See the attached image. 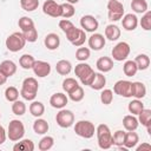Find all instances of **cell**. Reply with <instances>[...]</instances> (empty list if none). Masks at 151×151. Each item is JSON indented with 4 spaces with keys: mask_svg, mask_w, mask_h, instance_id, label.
I'll use <instances>...</instances> for the list:
<instances>
[{
    "mask_svg": "<svg viewBox=\"0 0 151 151\" xmlns=\"http://www.w3.org/2000/svg\"><path fill=\"white\" fill-rule=\"evenodd\" d=\"M74 13H76V9L72 4H68V2L61 4V17L63 18H65V19L72 18L74 15Z\"/></svg>",
    "mask_w": 151,
    "mask_h": 151,
    "instance_id": "obj_38",
    "label": "cell"
},
{
    "mask_svg": "<svg viewBox=\"0 0 151 151\" xmlns=\"http://www.w3.org/2000/svg\"><path fill=\"white\" fill-rule=\"evenodd\" d=\"M32 70H33V72L37 77L45 78L51 73V65L47 61H44V60H35Z\"/></svg>",
    "mask_w": 151,
    "mask_h": 151,
    "instance_id": "obj_13",
    "label": "cell"
},
{
    "mask_svg": "<svg viewBox=\"0 0 151 151\" xmlns=\"http://www.w3.org/2000/svg\"><path fill=\"white\" fill-rule=\"evenodd\" d=\"M134 63H136L138 70H140V71L147 70L149 66H150V57H149L147 54L140 53V54H138V55L134 58Z\"/></svg>",
    "mask_w": 151,
    "mask_h": 151,
    "instance_id": "obj_27",
    "label": "cell"
},
{
    "mask_svg": "<svg viewBox=\"0 0 151 151\" xmlns=\"http://www.w3.org/2000/svg\"><path fill=\"white\" fill-rule=\"evenodd\" d=\"M54 145V138L51 137V136H45L40 139L39 144H38V147L40 151H47L50 149H52Z\"/></svg>",
    "mask_w": 151,
    "mask_h": 151,
    "instance_id": "obj_33",
    "label": "cell"
},
{
    "mask_svg": "<svg viewBox=\"0 0 151 151\" xmlns=\"http://www.w3.org/2000/svg\"><path fill=\"white\" fill-rule=\"evenodd\" d=\"M90 55H91V52H90V48H87V47H79L76 51V58L79 61L87 60L90 58Z\"/></svg>",
    "mask_w": 151,
    "mask_h": 151,
    "instance_id": "obj_44",
    "label": "cell"
},
{
    "mask_svg": "<svg viewBox=\"0 0 151 151\" xmlns=\"http://www.w3.org/2000/svg\"><path fill=\"white\" fill-rule=\"evenodd\" d=\"M12 112L15 116H22V114H25V112H26V105H25V103L21 101V100L13 101V104H12Z\"/></svg>",
    "mask_w": 151,
    "mask_h": 151,
    "instance_id": "obj_40",
    "label": "cell"
},
{
    "mask_svg": "<svg viewBox=\"0 0 151 151\" xmlns=\"http://www.w3.org/2000/svg\"><path fill=\"white\" fill-rule=\"evenodd\" d=\"M105 85H106V78H105V76L101 72H98V73L94 74V78H93L90 87L93 88V90L99 91V90H103Z\"/></svg>",
    "mask_w": 151,
    "mask_h": 151,
    "instance_id": "obj_25",
    "label": "cell"
},
{
    "mask_svg": "<svg viewBox=\"0 0 151 151\" xmlns=\"http://www.w3.org/2000/svg\"><path fill=\"white\" fill-rule=\"evenodd\" d=\"M96 133L100 149H110L112 146V133L106 124H99L96 129Z\"/></svg>",
    "mask_w": 151,
    "mask_h": 151,
    "instance_id": "obj_3",
    "label": "cell"
},
{
    "mask_svg": "<svg viewBox=\"0 0 151 151\" xmlns=\"http://www.w3.org/2000/svg\"><path fill=\"white\" fill-rule=\"evenodd\" d=\"M78 81L74 79V78H66L64 79L63 81V90L66 92V93H70L71 91H73L77 86H78Z\"/></svg>",
    "mask_w": 151,
    "mask_h": 151,
    "instance_id": "obj_42",
    "label": "cell"
},
{
    "mask_svg": "<svg viewBox=\"0 0 151 151\" xmlns=\"http://www.w3.org/2000/svg\"><path fill=\"white\" fill-rule=\"evenodd\" d=\"M68 94V97H70V99L71 100H73V101H80V100H83L84 99V88L80 86V85H78L73 91H71L70 93H67Z\"/></svg>",
    "mask_w": 151,
    "mask_h": 151,
    "instance_id": "obj_39",
    "label": "cell"
},
{
    "mask_svg": "<svg viewBox=\"0 0 151 151\" xmlns=\"http://www.w3.org/2000/svg\"><path fill=\"white\" fill-rule=\"evenodd\" d=\"M113 92L124 98H131L132 97V81L123 80V79L118 80L113 85Z\"/></svg>",
    "mask_w": 151,
    "mask_h": 151,
    "instance_id": "obj_10",
    "label": "cell"
},
{
    "mask_svg": "<svg viewBox=\"0 0 151 151\" xmlns=\"http://www.w3.org/2000/svg\"><path fill=\"white\" fill-rule=\"evenodd\" d=\"M20 6L26 12H33L39 6V0H20Z\"/></svg>",
    "mask_w": 151,
    "mask_h": 151,
    "instance_id": "obj_37",
    "label": "cell"
},
{
    "mask_svg": "<svg viewBox=\"0 0 151 151\" xmlns=\"http://www.w3.org/2000/svg\"><path fill=\"white\" fill-rule=\"evenodd\" d=\"M22 34H24V38L26 39V41H28V42H34L38 39V31H37L35 26H33V27L28 28L27 31L22 32Z\"/></svg>",
    "mask_w": 151,
    "mask_h": 151,
    "instance_id": "obj_43",
    "label": "cell"
},
{
    "mask_svg": "<svg viewBox=\"0 0 151 151\" xmlns=\"http://www.w3.org/2000/svg\"><path fill=\"white\" fill-rule=\"evenodd\" d=\"M138 71V67L134 63V60H126L123 65V72L127 77H133Z\"/></svg>",
    "mask_w": 151,
    "mask_h": 151,
    "instance_id": "obj_31",
    "label": "cell"
},
{
    "mask_svg": "<svg viewBox=\"0 0 151 151\" xmlns=\"http://www.w3.org/2000/svg\"><path fill=\"white\" fill-rule=\"evenodd\" d=\"M85 40H86V32L84 29H81L80 33H79V35H78V38L72 42V45L73 46H77V47H80V46L84 45Z\"/></svg>",
    "mask_w": 151,
    "mask_h": 151,
    "instance_id": "obj_50",
    "label": "cell"
},
{
    "mask_svg": "<svg viewBox=\"0 0 151 151\" xmlns=\"http://www.w3.org/2000/svg\"><path fill=\"white\" fill-rule=\"evenodd\" d=\"M6 138H7V133L5 131V127L0 124V145H2L6 142Z\"/></svg>",
    "mask_w": 151,
    "mask_h": 151,
    "instance_id": "obj_51",
    "label": "cell"
},
{
    "mask_svg": "<svg viewBox=\"0 0 151 151\" xmlns=\"http://www.w3.org/2000/svg\"><path fill=\"white\" fill-rule=\"evenodd\" d=\"M146 96V87L140 81H133L132 83V97L136 99H142Z\"/></svg>",
    "mask_w": 151,
    "mask_h": 151,
    "instance_id": "obj_23",
    "label": "cell"
},
{
    "mask_svg": "<svg viewBox=\"0 0 151 151\" xmlns=\"http://www.w3.org/2000/svg\"><path fill=\"white\" fill-rule=\"evenodd\" d=\"M80 26H81V29H84L85 32H96L99 27V22L98 20L91 15V14H86V15H83L81 19H80Z\"/></svg>",
    "mask_w": 151,
    "mask_h": 151,
    "instance_id": "obj_12",
    "label": "cell"
},
{
    "mask_svg": "<svg viewBox=\"0 0 151 151\" xmlns=\"http://www.w3.org/2000/svg\"><path fill=\"white\" fill-rule=\"evenodd\" d=\"M105 38L100 33H93L88 38V46L93 51H100L105 46Z\"/></svg>",
    "mask_w": 151,
    "mask_h": 151,
    "instance_id": "obj_14",
    "label": "cell"
},
{
    "mask_svg": "<svg viewBox=\"0 0 151 151\" xmlns=\"http://www.w3.org/2000/svg\"><path fill=\"white\" fill-rule=\"evenodd\" d=\"M42 12L52 18H59L61 17V4L54 0H46L42 5Z\"/></svg>",
    "mask_w": 151,
    "mask_h": 151,
    "instance_id": "obj_11",
    "label": "cell"
},
{
    "mask_svg": "<svg viewBox=\"0 0 151 151\" xmlns=\"http://www.w3.org/2000/svg\"><path fill=\"white\" fill-rule=\"evenodd\" d=\"M66 2H68V4H72V5H74V4H77V2H79V0H66Z\"/></svg>",
    "mask_w": 151,
    "mask_h": 151,
    "instance_id": "obj_54",
    "label": "cell"
},
{
    "mask_svg": "<svg viewBox=\"0 0 151 151\" xmlns=\"http://www.w3.org/2000/svg\"><path fill=\"white\" fill-rule=\"evenodd\" d=\"M143 150H146V151H150L151 150V145L149 143H143L142 145H139L137 147V151H143Z\"/></svg>",
    "mask_w": 151,
    "mask_h": 151,
    "instance_id": "obj_52",
    "label": "cell"
},
{
    "mask_svg": "<svg viewBox=\"0 0 151 151\" xmlns=\"http://www.w3.org/2000/svg\"><path fill=\"white\" fill-rule=\"evenodd\" d=\"M6 81H7V77H6V76H4V74L0 72V86H1V85H4Z\"/></svg>",
    "mask_w": 151,
    "mask_h": 151,
    "instance_id": "obj_53",
    "label": "cell"
},
{
    "mask_svg": "<svg viewBox=\"0 0 151 151\" xmlns=\"http://www.w3.org/2000/svg\"><path fill=\"white\" fill-rule=\"evenodd\" d=\"M130 51H131L130 45L126 41H120L112 48L111 54L116 61H123V60H126V58L130 54Z\"/></svg>",
    "mask_w": 151,
    "mask_h": 151,
    "instance_id": "obj_9",
    "label": "cell"
},
{
    "mask_svg": "<svg viewBox=\"0 0 151 151\" xmlns=\"http://www.w3.org/2000/svg\"><path fill=\"white\" fill-rule=\"evenodd\" d=\"M48 129H50L48 123L40 117L37 118V120L33 123V130L37 134H45L48 131Z\"/></svg>",
    "mask_w": 151,
    "mask_h": 151,
    "instance_id": "obj_26",
    "label": "cell"
},
{
    "mask_svg": "<svg viewBox=\"0 0 151 151\" xmlns=\"http://www.w3.org/2000/svg\"><path fill=\"white\" fill-rule=\"evenodd\" d=\"M55 71L60 74V76H67L70 74V72L72 71V64L66 60V59H61L55 65Z\"/></svg>",
    "mask_w": 151,
    "mask_h": 151,
    "instance_id": "obj_24",
    "label": "cell"
},
{
    "mask_svg": "<svg viewBox=\"0 0 151 151\" xmlns=\"http://www.w3.org/2000/svg\"><path fill=\"white\" fill-rule=\"evenodd\" d=\"M18 25H19V28L21 29V32H25L28 28L34 26V21L29 17H21L18 21Z\"/></svg>",
    "mask_w": 151,
    "mask_h": 151,
    "instance_id": "obj_41",
    "label": "cell"
},
{
    "mask_svg": "<svg viewBox=\"0 0 151 151\" xmlns=\"http://www.w3.org/2000/svg\"><path fill=\"white\" fill-rule=\"evenodd\" d=\"M127 109H129V112L130 113H132L133 116H137L144 109V104L142 103L140 99H134V100H131L129 103Z\"/></svg>",
    "mask_w": 151,
    "mask_h": 151,
    "instance_id": "obj_34",
    "label": "cell"
},
{
    "mask_svg": "<svg viewBox=\"0 0 151 151\" xmlns=\"http://www.w3.org/2000/svg\"><path fill=\"white\" fill-rule=\"evenodd\" d=\"M105 38L111 41H116L120 38V28L117 25L110 24L105 27Z\"/></svg>",
    "mask_w": 151,
    "mask_h": 151,
    "instance_id": "obj_21",
    "label": "cell"
},
{
    "mask_svg": "<svg viewBox=\"0 0 151 151\" xmlns=\"http://www.w3.org/2000/svg\"><path fill=\"white\" fill-rule=\"evenodd\" d=\"M139 142V137L134 131H127L125 132V137H124V147L126 149H133Z\"/></svg>",
    "mask_w": 151,
    "mask_h": 151,
    "instance_id": "obj_20",
    "label": "cell"
},
{
    "mask_svg": "<svg viewBox=\"0 0 151 151\" xmlns=\"http://www.w3.org/2000/svg\"><path fill=\"white\" fill-rule=\"evenodd\" d=\"M0 72L4 76H6L7 78L14 76L15 72H17V65H15V63L12 61V60H4V61H1L0 63Z\"/></svg>",
    "mask_w": 151,
    "mask_h": 151,
    "instance_id": "obj_18",
    "label": "cell"
},
{
    "mask_svg": "<svg viewBox=\"0 0 151 151\" xmlns=\"http://www.w3.org/2000/svg\"><path fill=\"white\" fill-rule=\"evenodd\" d=\"M55 122L57 124L63 127V129H66V127H70L73 125L74 123V114L71 110H66V109H60V111L57 113L55 116Z\"/></svg>",
    "mask_w": 151,
    "mask_h": 151,
    "instance_id": "obj_8",
    "label": "cell"
},
{
    "mask_svg": "<svg viewBox=\"0 0 151 151\" xmlns=\"http://www.w3.org/2000/svg\"><path fill=\"white\" fill-rule=\"evenodd\" d=\"M19 96H20V94H19V91H18V88L14 87V86H8V87L5 90V98H6V100H8V101H11V103L18 100V99H19Z\"/></svg>",
    "mask_w": 151,
    "mask_h": 151,
    "instance_id": "obj_36",
    "label": "cell"
},
{
    "mask_svg": "<svg viewBox=\"0 0 151 151\" xmlns=\"http://www.w3.org/2000/svg\"><path fill=\"white\" fill-rule=\"evenodd\" d=\"M74 132L81 138H92L96 132V127L90 120H79L74 125Z\"/></svg>",
    "mask_w": 151,
    "mask_h": 151,
    "instance_id": "obj_6",
    "label": "cell"
},
{
    "mask_svg": "<svg viewBox=\"0 0 151 151\" xmlns=\"http://www.w3.org/2000/svg\"><path fill=\"white\" fill-rule=\"evenodd\" d=\"M80 31H81V28H77L76 26H74V27H72L68 32H66V33H65V34H66V38H67V40L72 44V42L78 38V35H79Z\"/></svg>",
    "mask_w": 151,
    "mask_h": 151,
    "instance_id": "obj_48",
    "label": "cell"
},
{
    "mask_svg": "<svg viewBox=\"0 0 151 151\" xmlns=\"http://www.w3.org/2000/svg\"><path fill=\"white\" fill-rule=\"evenodd\" d=\"M26 44V39L24 38L22 32H14L11 35L7 37L5 45L6 48L11 52H19L25 47Z\"/></svg>",
    "mask_w": 151,
    "mask_h": 151,
    "instance_id": "obj_4",
    "label": "cell"
},
{
    "mask_svg": "<svg viewBox=\"0 0 151 151\" xmlns=\"http://www.w3.org/2000/svg\"><path fill=\"white\" fill-rule=\"evenodd\" d=\"M138 125H139V122L133 114H126L123 118V126L125 127L126 131H134L137 130Z\"/></svg>",
    "mask_w": 151,
    "mask_h": 151,
    "instance_id": "obj_22",
    "label": "cell"
},
{
    "mask_svg": "<svg viewBox=\"0 0 151 151\" xmlns=\"http://www.w3.org/2000/svg\"><path fill=\"white\" fill-rule=\"evenodd\" d=\"M124 137H125V131L123 130H117L113 136H112V145L116 146H122L124 143Z\"/></svg>",
    "mask_w": 151,
    "mask_h": 151,
    "instance_id": "obj_47",
    "label": "cell"
},
{
    "mask_svg": "<svg viewBox=\"0 0 151 151\" xmlns=\"http://www.w3.org/2000/svg\"><path fill=\"white\" fill-rule=\"evenodd\" d=\"M139 24H140L143 29H145V31H150L151 29V12L150 11H146L144 13V15L142 17Z\"/></svg>",
    "mask_w": 151,
    "mask_h": 151,
    "instance_id": "obj_45",
    "label": "cell"
},
{
    "mask_svg": "<svg viewBox=\"0 0 151 151\" xmlns=\"http://www.w3.org/2000/svg\"><path fill=\"white\" fill-rule=\"evenodd\" d=\"M38 90H39V84L37 81V79L33 77H28V78L24 79V81H22L20 96L25 100H34L37 97Z\"/></svg>",
    "mask_w": 151,
    "mask_h": 151,
    "instance_id": "obj_2",
    "label": "cell"
},
{
    "mask_svg": "<svg viewBox=\"0 0 151 151\" xmlns=\"http://www.w3.org/2000/svg\"><path fill=\"white\" fill-rule=\"evenodd\" d=\"M29 112H31V114H32L33 117L39 118V117H41V116L45 113V106H44V104H42L41 101L34 100V101H32L31 105H29Z\"/></svg>",
    "mask_w": 151,
    "mask_h": 151,
    "instance_id": "obj_28",
    "label": "cell"
},
{
    "mask_svg": "<svg viewBox=\"0 0 151 151\" xmlns=\"http://www.w3.org/2000/svg\"><path fill=\"white\" fill-rule=\"evenodd\" d=\"M59 27L61 28V31H63L64 33H66V32H68L72 27H74V25H73V22L70 21L68 19H61V20L59 21Z\"/></svg>",
    "mask_w": 151,
    "mask_h": 151,
    "instance_id": "obj_49",
    "label": "cell"
},
{
    "mask_svg": "<svg viewBox=\"0 0 151 151\" xmlns=\"http://www.w3.org/2000/svg\"><path fill=\"white\" fill-rule=\"evenodd\" d=\"M44 44L45 46L47 47V50H51V51H54L59 47L60 45V38L57 33H48L46 37H45V40H44Z\"/></svg>",
    "mask_w": 151,
    "mask_h": 151,
    "instance_id": "obj_19",
    "label": "cell"
},
{
    "mask_svg": "<svg viewBox=\"0 0 151 151\" xmlns=\"http://www.w3.org/2000/svg\"><path fill=\"white\" fill-rule=\"evenodd\" d=\"M25 134V126L21 120L19 119H13L8 124V130H7V137L12 142H18L20 140Z\"/></svg>",
    "mask_w": 151,
    "mask_h": 151,
    "instance_id": "obj_5",
    "label": "cell"
},
{
    "mask_svg": "<svg viewBox=\"0 0 151 151\" xmlns=\"http://www.w3.org/2000/svg\"><path fill=\"white\" fill-rule=\"evenodd\" d=\"M14 151H33L34 150V143L31 139H22L17 142V144L13 146Z\"/></svg>",
    "mask_w": 151,
    "mask_h": 151,
    "instance_id": "obj_29",
    "label": "cell"
},
{
    "mask_svg": "<svg viewBox=\"0 0 151 151\" xmlns=\"http://www.w3.org/2000/svg\"><path fill=\"white\" fill-rule=\"evenodd\" d=\"M107 15L111 21H118L124 15V6L118 0H109L107 2Z\"/></svg>",
    "mask_w": 151,
    "mask_h": 151,
    "instance_id": "obj_7",
    "label": "cell"
},
{
    "mask_svg": "<svg viewBox=\"0 0 151 151\" xmlns=\"http://www.w3.org/2000/svg\"><path fill=\"white\" fill-rule=\"evenodd\" d=\"M100 100L104 105H110L113 100V92L112 90H109V88H105L101 91L100 93Z\"/></svg>",
    "mask_w": 151,
    "mask_h": 151,
    "instance_id": "obj_46",
    "label": "cell"
},
{
    "mask_svg": "<svg viewBox=\"0 0 151 151\" xmlns=\"http://www.w3.org/2000/svg\"><path fill=\"white\" fill-rule=\"evenodd\" d=\"M74 74L79 78V80L81 81L83 85L90 86L93 78H94L96 72L93 71V68L88 64H86L85 61H80L74 67Z\"/></svg>",
    "mask_w": 151,
    "mask_h": 151,
    "instance_id": "obj_1",
    "label": "cell"
},
{
    "mask_svg": "<svg viewBox=\"0 0 151 151\" xmlns=\"http://www.w3.org/2000/svg\"><path fill=\"white\" fill-rule=\"evenodd\" d=\"M67 101H68V98L66 97V94H64L61 92H57V93L52 94L51 98H50L51 106L54 107V109H59V110L60 109H64L66 106Z\"/></svg>",
    "mask_w": 151,
    "mask_h": 151,
    "instance_id": "obj_15",
    "label": "cell"
},
{
    "mask_svg": "<svg viewBox=\"0 0 151 151\" xmlns=\"http://www.w3.org/2000/svg\"><path fill=\"white\" fill-rule=\"evenodd\" d=\"M96 66H97L99 72L106 73V72H110L113 68V60L110 57H100L97 60Z\"/></svg>",
    "mask_w": 151,
    "mask_h": 151,
    "instance_id": "obj_17",
    "label": "cell"
},
{
    "mask_svg": "<svg viewBox=\"0 0 151 151\" xmlns=\"http://www.w3.org/2000/svg\"><path fill=\"white\" fill-rule=\"evenodd\" d=\"M138 122L142 124V125H144V126H146V125H149V124H151V110H149V109H143L138 114Z\"/></svg>",
    "mask_w": 151,
    "mask_h": 151,
    "instance_id": "obj_35",
    "label": "cell"
},
{
    "mask_svg": "<svg viewBox=\"0 0 151 151\" xmlns=\"http://www.w3.org/2000/svg\"><path fill=\"white\" fill-rule=\"evenodd\" d=\"M131 8L136 13H145L149 8L146 0H132L131 1Z\"/></svg>",
    "mask_w": 151,
    "mask_h": 151,
    "instance_id": "obj_32",
    "label": "cell"
},
{
    "mask_svg": "<svg viewBox=\"0 0 151 151\" xmlns=\"http://www.w3.org/2000/svg\"><path fill=\"white\" fill-rule=\"evenodd\" d=\"M122 25H123V28L126 31H134L138 26V18L136 17V14L127 13V14L123 15Z\"/></svg>",
    "mask_w": 151,
    "mask_h": 151,
    "instance_id": "obj_16",
    "label": "cell"
},
{
    "mask_svg": "<svg viewBox=\"0 0 151 151\" xmlns=\"http://www.w3.org/2000/svg\"><path fill=\"white\" fill-rule=\"evenodd\" d=\"M34 63H35L34 57L31 55V54H27V53H26V54H22V55L20 57V59H19V65H20L24 70H31V68L33 67Z\"/></svg>",
    "mask_w": 151,
    "mask_h": 151,
    "instance_id": "obj_30",
    "label": "cell"
},
{
    "mask_svg": "<svg viewBox=\"0 0 151 151\" xmlns=\"http://www.w3.org/2000/svg\"><path fill=\"white\" fill-rule=\"evenodd\" d=\"M0 118H1V113H0Z\"/></svg>",
    "mask_w": 151,
    "mask_h": 151,
    "instance_id": "obj_55",
    "label": "cell"
}]
</instances>
